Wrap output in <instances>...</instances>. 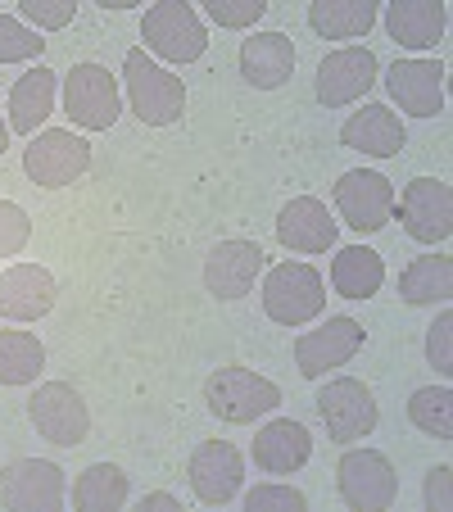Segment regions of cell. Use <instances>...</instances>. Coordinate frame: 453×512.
I'll return each instance as SVG.
<instances>
[{"label":"cell","instance_id":"obj_8","mask_svg":"<svg viewBox=\"0 0 453 512\" xmlns=\"http://www.w3.org/2000/svg\"><path fill=\"white\" fill-rule=\"evenodd\" d=\"M28 417L32 426H37L41 440H50V445H82L91 431V413L87 404H82V395L73 386H64V381H46V386H37V395L28 399Z\"/></svg>","mask_w":453,"mask_h":512},{"label":"cell","instance_id":"obj_29","mask_svg":"<svg viewBox=\"0 0 453 512\" xmlns=\"http://www.w3.org/2000/svg\"><path fill=\"white\" fill-rule=\"evenodd\" d=\"M46 368V349L32 331H0V386H32Z\"/></svg>","mask_w":453,"mask_h":512},{"label":"cell","instance_id":"obj_15","mask_svg":"<svg viewBox=\"0 0 453 512\" xmlns=\"http://www.w3.org/2000/svg\"><path fill=\"white\" fill-rule=\"evenodd\" d=\"M386 91L413 118L444 114V68L435 59H395V68L386 73Z\"/></svg>","mask_w":453,"mask_h":512},{"label":"cell","instance_id":"obj_25","mask_svg":"<svg viewBox=\"0 0 453 512\" xmlns=\"http://www.w3.org/2000/svg\"><path fill=\"white\" fill-rule=\"evenodd\" d=\"M381 281H386V263H381L376 250L349 245V250H340L331 259V286L345 300H372L376 290H381Z\"/></svg>","mask_w":453,"mask_h":512},{"label":"cell","instance_id":"obj_26","mask_svg":"<svg viewBox=\"0 0 453 512\" xmlns=\"http://www.w3.org/2000/svg\"><path fill=\"white\" fill-rule=\"evenodd\" d=\"M376 23V5L372 0H313L309 5V28L327 41H349L363 37Z\"/></svg>","mask_w":453,"mask_h":512},{"label":"cell","instance_id":"obj_34","mask_svg":"<svg viewBox=\"0 0 453 512\" xmlns=\"http://www.w3.org/2000/svg\"><path fill=\"white\" fill-rule=\"evenodd\" d=\"M245 512H304V494L290 485H254L245 494Z\"/></svg>","mask_w":453,"mask_h":512},{"label":"cell","instance_id":"obj_13","mask_svg":"<svg viewBox=\"0 0 453 512\" xmlns=\"http://www.w3.org/2000/svg\"><path fill=\"white\" fill-rule=\"evenodd\" d=\"M363 340H367V331H363V322H354V318H327L318 331H304V336H295L299 377L318 381L322 372L345 368L349 358L363 349Z\"/></svg>","mask_w":453,"mask_h":512},{"label":"cell","instance_id":"obj_11","mask_svg":"<svg viewBox=\"0 0 453 512\" xmlns=\"http://www.w3.org/2000/svg\"><path fill=\"white\" fill-rule=\"evenodd\" d=\"M186 481H191L195 499L209 503V508H222L241 494V481H245V458L236 445L227 440H204L200 449L191 454L186 463Z\"/></svg>","mask_w":453,"mask_h":512},{"label":"cell","instance_id":"obj_20","mask_svg":"<svg viewBox=\"0 0 453 512\" xmlns=\"http://www.w3.org/2000/svg\"><path fill=\"white\" fill-rule=\"evenodd\" d=\"M295 73V46L286 32H254L241 41V78L254 91H277Z\"/></svg>","mask_w":453,"mask_h":512},{"label":"cell","instance_id":"obj_27","mask_svg":"<svg viewBox=\"0 0 453 512\" xmlns=\"http://www.w3.org/2000/svg\"><path fill=\"white\" fill-rule=\"evenodd\" d=\"M453 295V263L440 254L413 259L399 277V300L404 304H444Z\"/></svg>","mask_w":453,"mask_h":512},{"label":"cell","instance_id":"obj_17","mask_svg":"<svg viewBox=\"0 0 453 512\" xmlns=\"http://www.w3.org/2000/svg\"><path fill=\"white\" fill-rule=\"evenodd\" d=\"M263 272V250L254 241H218L204 259V286L218 300H241L254 290V277Z\"/></svg>","mask_w":453,"mask_h":512},{"label":"cell","instance_id":"obj_1","mask_svg":"<svg viewBox=\"0 0 453 512\" xmlns=\"http://www.w3.org/2000/svg\"><path fill=\"white\" fill-rule=\"evenodd\" d=\"M123 82H127V100H132V114L145 127H168L186 114V87L177 73L159 68L145 50H127L123 59Z\"/></svg>","mask_w":453,"mask_h":512},{"label":"cell","instance_id":"obj_12","mask_svg":"<svg viewBox=\"0 0 453 512\" xmlns=\"http://www.w3.org/2000/svg\"><path fill=\"white\" fill-rule=\"evenodd\" d=\"M318 413H322V422H327V435L336 440V445H354V440L372 435V426H376V399H372V390H367L363 381L336 377V381H327V386H322Z\"/></svg>","mask_w":453,"mask_h":512},{"label":"cell","instance_id":"obj_36","mask_svg":"<svg viewBox=\"0 0 453 512\" xmlns=\"http://www.w3.org/2000/svg\"><path fill=\"white\" fill-rule=\"evenodd\" d=\"M449 331H453V318H449V313H440V318H435V327H431V336H426V358H431V368H435V372H444V377L453 372Z\"/></svg>","mask_w":453,"mask_h":512},{"label":"cell","instance_id":"obj_23","mask_svg":"<svg viewBox=\"0 0 453 512\" xmlns=\"http://www.w3.org/2000/svg\"><path fill=\"white\" fill-rule=\"evenodd\" d=\"M444 23H449V10L440 0H395V5H386V32L404 50H431L444 37Z\"/></svg>","mask_w":453,"mask_h":512},{"label":"cell","instance_id":"obj_21","mask_svg":"<svg viewBox=\"0 0 453 512\" xmlns=\"http://www.w3.org/2000/svg\"><path fill=\"white\" fill-rule=\"evenodd\" d=\"M309 458H313L309 431L299 422H290V417H277V422H268L254 435V467L268 476H290L309 463Z\"/></svg>","mask_w":453,"mask_h":512},{"label":"cell","instance_id":"obj_4","mask_svg":"<svg viewBox=\"0 0 453 512\" xmlns=\"http://www.w3.org/2000/svg\"><path fill=\"white\" fill-rule=\"evenodd\" d=\"M141 37H145V50L168 64H195L209 46V32H204L200 14L182 0H164V5H150L141 19Z\"/></svg>","mask_w":453,"mask_h":512},{"label":"cell","instance_id":"obj_19","mask_svg":"<svg viewBox=\"0 0 453 512\" xmlns=\"http://www.w3.org/2000/svg\"><path fill=\"white\" fill-rule=\"evenodd\" d=\"M55 309V277L37 263H14L0 272V318L37 322Z\"/></svg>","mask_w":453,"mask_h":512},{"label":"cell","instance_id":"obj_31","mask_svg":"<svg viewBox=\"0 0 453 512\" xmlns=\"http://www.w3.org/2000/svg\"><path fill=\"white\" fill-rule=\"evenodd\" d=\"M41 50H46L41 32L23 28L10 14H0V64H23V59H37Z\"/></svg>","mask_w":453,"mask_h":512},{"label":"cell","instance_id":"obj_38","mask_svg":"<svg viewBox=\"0 0 453 512\" xmlns=\"http://www.w3.org/2000/svg\"><path fill=\"white\" fill-rule=\"evenodd\" d=\"M145 508H164V512H182V503H177L173 499V494H164V490H159V494H145V499H141V512Z\"/></svg>","mask_w":453,"mask_h":512},{"label":"cell","instance_id":"obj_28","mask_svg":"<svg viewBox=\"0 0 453 512\" xmlns=\"http://www.w3.org/2000/svg\"><path fill=\"white\" fill-rule=\"evenodd\" d=\"M127 503V476L114 463H91L73 481V508L78 512H118Z\"/></svg>","mask_w":453,"mask_h":512},{"label":"cell","instance_id":"obj_10","mask_svg":"<svg viewBox=\"0 0 453 512\" xmlns=\"http://www.w3.org/2000/svg\"><path fill=\"white\" fill-rule=\"evenodd\" d=\"M336 209L354 232H381L395 218V186L372 168H354L336 182Z\"/></svg>","mask_w":453,"mask_h":512},{"label":"cell","instance_id":"obj_18","mask_svg":"<svg viewBox=\"0 0 453 512\" xmlns=\"http://www.w3.org/2000/svg\"><path fill=\"white\" fill-rule=\"evenodd\" d=\"M340 223L327 213V204L313 195H295L286 209L277 213V241L299 254H327L336 245Z\"/></svg>","mask_w":453,"mask_h":512},{"label":"cell","instance_id":"obj_22","mask_svg":"<svg viewBox=\"0 0 453 512\" xmlns=\"http://www.w3.org/2000/svg\"><path fill=\"white\" fill-rule=\"evenodd\" d=\"M340 141H345L349 150H363V155H372V159H390V155H399V150H404L408 132H404V123H399L395 109L363 105L358 114L345 118V127H340Z\"/></svg>","mask_w":453,"mask_h":512},{"label":"cell","instance_id":"obj_5","mask_svg":"<svg viewBox=\"0 0 453 512\" xmlns=\"http://www.w3.org/2000/svg\"><path fill=\"white\" fill-rule=\"evenodd\" d=\"M91 168V145L82 136L64 132V127H46L41 136H32L28 150H23V173L37 186H73L82 173Z\"/></svg>","mask_w":453,"mask_h":512},{"label":"cell","instance_id":"obj_16","mask_svg":"<svg viewBox=\"0 0 453 512\" xmlns=\"http://www.w3.org/2000/svg\"><path fill=\"white\" fill-rule=\"evenodd\" d=\"M372 82H376V55L367 46L331 50V55L318 64V100L327 109L354 105L358 96H367Z\"/></svg>","mask_w":453,"mask_h":512},{"label":"cell","instance_id":"obj_7","mask_svg":"<svg viewBox=\"0 0 453 512\" xmlns=\"http://www.w3.org/2000/svg\"><path fill=\"white\" fill-rule=\"evenodd\" d=\"M336 481H340V499L354 512H381L399 494L395 467H390L386 454H376V449H349L336 467Z\"/></svg>","mask_w":453,"mask_h":512},{"label":"cell","instance_id":"obj_37","mask_svg":"<svg viewBox=\"0 0 453 512\" xmlns=\"http://www.w3.org/2000/svg\"><path fill=\"white\" fill-rule=\"evenodd\" d=\"M426 503L431 508H449V467H435L426 476Z\"/></svg>","mask_w":453,"mask_h":512},{"label":"cell","instance_id":"obj_39","mask_svg":"<svg viewBox=\"0 0 453 512\" xmlns=\"http://www.w3.org/2000/svg\"><path fill=\"white\" fill-rule=\"evenodd\" d=\"M5 145H10V123L0 118V150H5Z\"/></svg>","mask_w":453,"mask_h":512},{"label":"cell","instance_id":"obj_2","mask_svg":"<svg viewBox=\"0 0 453 512\" xmlns=\"http://www.w3.org/2000/svg\"><path fill=\"white\" fill-rule=\"evenodd\" d=\"M263 309L281 327H304V322L322 318V309H327L322 272L309 263H277L263 277Z\"/></svg>","mask_w":453,"mask_h":512},{"label":"cell","instance_id":"obj_32","mask_svg":"<svg viewBox=\"0 0 453 512\" xmlns=\"http://www.w3.org/2000/svg\"><path fill=\"white\" fill-rule=\"evenodd\" d=\"M19 14L32 23V32H59L73 23L78 5L73 0H19Z\"/></svg>","mask_w":453,"mask_h":512},{"label":"cell","instance_id":"obj_9","mask_svg":"<svg viewBox=\"0 0 453 512\" xmlns=\"http://www.w3.org/2000/svg\"><path fill=\"white\" fill-rule=\"evenodd\" d=\"M0 508L10 512H59L64 508V472L46 458H19L0 472Z\"/></svg>","mask_w":453,"mask_h":512},{"label":"cell","instance_id":"obj_14","mask_svg":"<svg viewBox=\"0 0 453 512\" xmlns=\"http://www.w3.org/2000/svg\"><path fill=\"white\" fill-rule=\"evenodd\" d=\"M399 218L404 232L422 245H440L453 232V191L435 177H417L408 182V191L399 195Z\"/></svg>","mask_w":453,"mask_h":512},{"label":"cell","instance_id":"obj_30","mask_svg":"<svg viewBox=\"0 0 453 512\" xmlns=\"http://www.w3.org/2000/svg\"><path fill=\"white\" fill-rule=\"evenodd\" d=\"M408 417H413L417 431L435 435V440H449L453 435V395L449 386H426L408 399Z\"/></svg>","mask_w":453,"mask_h":512},{"label":"cell","instance_id":"obj_6","mask_svg":"<svg viewBox=\"0 0 453 512\" xmlns=\"http://www.w3.org/2000/svg\"><path fill=\"white\" fill-rule=\"evenodd\" d=\"M64 114L82 132H109L118 123V78L105 64H73L64 78Z\"/></svg>","mask_w":453,"mask_h":512},{"label":"cell","instance_id":"obj_24","mask_svg":"<svg viewBox=\"0 0 453 512\" xmlns=\"http://www.w3.org/2000/svg\"><path fill=\"white\" fill-rule=\"evenodd\" d=\"M55 82L59 73H50V68H28L19 82H14L10 91V132L19 136H32L41 123L50 118V109H55Z\"/></svg>","mask_w":453,"mask_h":512},{"label":"cell","instance_id":"obj_33","mask_svg":"<svg viewBox=\"0 0 453 512\" xmlns=\"http://www.w3.org/2000/svg\"><path fill=\"white\" fill-rule=\"evenodd\" d=\"M32 241V218L14 200H0V259H14Z\"/></svg>","mask_w":453,"mask_h":512},{"label":"cell","instance_id":"obj_3","mask_svg":"<svg viewBox=\"0 0 453 512\" xmlns=\"http://www.w3.org/2000/svg\"><path fill=\"white\" fill-rule=\"evenodd\" d=\"M204 404L213 408V417L232 426H245L254 417L272 413L281 404L277 381L259 377L254 368H218L209 381H204Z\"/></svg>","mask_w":453,"mask_h":512},{"label":"cell","instance_id":"obj_35","mask_svg":"<svg viewBox=\"0 0 453 512\" xmlns=\"http://www.w3.org/2000/svg\"><path fill=\"white\" fill-rule=\"evenodd\" d=\"M209 10V19L218 23V28H250V23H259L263 19V0H209L204 5Z\"/></svg>","mask_w":453,"mask_h":512}]
</instances>
